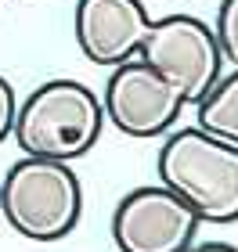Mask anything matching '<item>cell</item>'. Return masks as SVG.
Returning a JSON list of instances; mask_svg holds the SVG:
<instances>
[{"mask_svg": "<svg viewBox=\"0 0 238 252\" xmlns=\"http://www.w3.org/2000/svg\"><path fill=\"white\" fill-rule=\"evenodd\" d=\"M184 94L148 62L130 58L112 68L105 83V119L127 137H163L184 112Z\"/></svg>", "mask_w": 238, "mask_h": 252, "instance_id": "obj_5", "label": "cell"}, {"mask_svg": "<svg viewBox=\"0 0 238 252\" xmlns=\"http://www.w3.org/2000/svg\"><path fill=\"white\" fill-rule=\"evenodd\" d=\"M188 252H238V249L228 242H191Z\"/></svg>", "mask_w": 238, "mask_h": 252, "instance_id": "obj_11", "label": "cell"}, {"mask_svg": "<svg viewBox=\"0 0 238 252\" xmlns=\"http://www.w3.org/2000/svg\"><path fill=\"white\" fill-rule=\"evenodd\" d=\"M199 227V213L166 184L130 191L112 216V238L119 252H188Z\"/></svg>", "mask_w": 238, "mask_h": 252, "instance_id": "obj_6", "label": "cell"}, {"mask_svg": "<svg viewBox=\"0 0 238 252\" xmlns=\"http://www.w3.org/2000/svg\"><path fill=\"white\" fill-rule=\"evenodd\" d=\"M101 126H105V108L87 83L47 79L18 105L11 137L26 155L72 162L98 144Z\"/></svg>", "mask_w": 238, "mask_h": 252, "instance_id": "obj_2", "label": "cell"}, {"mask_svg": "<svg viewBox=\"0 0 238 252\" xmlns=\"http://www.w3.org/2000/svg\"><path fill=\"white\" fill-rule=\"evenodd\" d=\"M141 62L159 68L188 105L206 94V90L220 79V43L213 36V26L191 18V15H166L148 26V36L141 43Z\"/></svg>", "mask_w": 238, "mask_h": 252, "instance_id": "obj_4", "label": "cell"}, {"mask_svg": "<svg viewBox=\"0 0 238 252\" xmlns=\"http://www.w3.org/2000/svg\"><path fill=\"white\" fill-rule=\"evenodd\" d=\"M0 213L29 242H62L83 216V184L62 158L26 155L0 180Z\"/></svg>", "mask_w": 238, "mask_h": 252, "instance_id": "obj_3", "label": "cell"}, {"mask_svg": "<svg viewBox=\"0 0 238 252\" xmlns=\"http://www.w3.org/2000/svg\"><path fill=\"white\" fill-rule=\"evenodd\" d=\"M213 36H217V43H220L224 62H231L238 68V0H220Z\"/></svg>", "mask_w": 238, "mask_h": 252, "instance_id": "obj_9", "label": "cell"}, {"mask_svg": "<svg viewBox=\"0 0 238 252\" xmlns=\"http://www.w3.org/2000/svg\"><path fill=\"white\" fill-rule=\"evenodd\" d=\"M148 11L141 0H79L76 4V43L94 65H123L137 58L148 36Z\"/></svg>", "mask_w": 238, "mask_h": 252, "instance_id": "obj_7", "label": "cell"}, {"mask_svg": "<svg viewBox=\"0 0 238 252\" xmlns=\"http://www.w3.org/2000/svg\"><path fill=\"white\" fill-rule=\"evenodd\" d=\"M195 119L202 130L238 144V68L220 76L206 94L195 101Z\"/></svg>", "mask_w": 238, "mask_h": 252, "instance_id": "obj_8", "label": "cell"}, {"mask_svg": "<svg viewBox=\"0 0 238 252\" xmlns=\"http://www.w3.org/2000/svg\"><path fill=\"white\" fill-rule=\"evenodd\" d=\"M159 184L184 198L202 223L238 220V144L188 126L163 141L159 152Z\"/></svg>", "mask_w": 238, "mask_h": 252, "instance_id": "obj_1", "label": "cell"}, {"mask_svg": "<svg viewBox=\"0 0 238 252\" xmlns=\"http://www.w3.org/2000/svg\"><path fill=\"white\" fill-rule=\"evenodd\" d=\"M15 112H18V101H15V87L0 76V144L11 137L15 130Z\"/></svg>", "mask_w": 238, "mask_h": 252, "instance_id": "obj_10", "label": "cell"}]
</instances>
